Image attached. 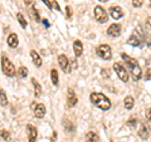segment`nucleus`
<instances>
[{
  "label": "nucleus",
  "instance_id": "obj_1",
  "mask_svg": "<svg viewBox=\"0 0 151 142\" xmlns=\"http://www.w3.org/2000/svg\"><path fill=\"white\" fill-rule=\"evenodd\" d=\"M89 99H91V102L93 103L94 106L98 107L102 111H108L111 108L110 99H108L103 93L93 92V93H91V96H89Z\"/></svg>",
  "mask_w": 151,
  "mask_h": 142
},
{
  "label": "nucleus",
  "instance_id": "obj_2",
  "mask_svg": "<svg viewBox=\"0 0 151 142\" xmlns=\"http://www.w3.org/2000/svg\"><path fill=\"white\" fill-rule=\"evenodd\" d=\"M121 58L126 62V65L129 67L134 80H139L141 78V75H142V72H141V68H140V65L137 63V60L134 59V58H131V57H129V55L125 54V53L121 54Z\"/></svg>",
  "mask_w": 151,
  "mask_h": 142
},
{
  "label": "nucleus",
  "instance_id": "obj_3",
  "mask_svg": "<svg viewBox=\"0 0 151 142\" xmlns=\"http://www.w3.org/2000/svg\"><path fill=\"white\" fill-rule=\"evenodd\" d=\"M1 68H3L4 74L8 75V77H14L15 73H17L14 64L10 62V60H9V58H6L5 55L1 57Z\"/></svg>",
  "mask_w": 151,
  "mask_h": 142
},
{
  "label": "nucleus",
  "instance_id": "obj_4",
  "mask_svg": "<svg viewBox=\"0 0 151 142\" xmlns=\"http://www.w3.org/2000/svg\"><path fill=\"white\" fill-rule=\"evenodd\" d=\"M96 52H97V55L101 57V58L105 59V60H110V59L112 58L111 48H110V45H107V44H101V45L97 48Z\"/></svg>",
  "mask_w": 151,
  "mask_h": 142
},
{
  "label": "nucleus",
  "instance_id": "obj_5",
  "mask_svg": "<svg viewBox=\"0 0 151 142\" xmlns=\"http://www.w3.org/2000/svg\"><path fill=\"white\" fill-rule=\"evenodd\" d=\"M93 13H94V18H96V20L98 23H101V24H102V23L107 22V19H108L107 11L102 6H96V8H94V10H93Z\"/></svg>",
  "mask_w": 151,
  "mask_h": 142
},
{
  "label": "nucleus",
  "instance_id": "obj_6",
  "mask_svg": "<svg viewBox=\"0 0 151 142\" xmlns=\"http://www.w3.org/2000/svg\"><path fill=\"white\" fill-rule=\"evenodd\" d=\"M113 69H115V72L117 73L119 78L122 80V82H127V80H129V73L126 72V69L122 67L120 63H115V64H113Z\"/></svg>",
  "mask_w": 151,
  "mask_h": 142
},
{
  "label": "nucleus",
  "instance_id": "obj_7",
  "mask_svg": "<svg viewBox=\"0 0 151 142\" xmlns=\"http://www.w3.org/2000/svg\"><path fill=\"white\" fill-rule=\"evenodd\" d=\"M58 63H59V67L62 68V70L64 73H70V70H72V68L69 67V60H68V58L65 57L64 54H60L59 57H58Z\"/></svg>",
  "mask_w": 151,
  "mask_h": 142
},
{
  "label": "nucleus",
  "instance_id": "obj_8",
  "mask_svg": "<svg viewBox=\"0 0 151 142\" xmlns=\"http://www.w3.org/2000/svg\"><path fill=\"white\" fill-rule=\"evenodd\" d=\"M107 34L112 37V38H117V37H120L121 34V25L120 24H112L108 27V29H107Z\"/></svg>",
  "mask_w": 151,
  "mask_h": 142
},
{
  "label": "nucleus",
  "instance_id": "obj_9",
  "mask_svg": "<svg viewBox=\"0 0 151 142\" xmlns=\"http://www.w3.org/2000/svg\"><path fill=\"white\" fill-rule=\"evenodd\" d=\"M77 96H76V93L72 88L68 89V93H67V106L68 107H74L77 105Z\"/></svg>",
  "mask_w": 151,
  "mask_h": 142
},
{
  "label": "nucleus",
  "instance_id": "obj_10",
  "mask_svg": "<svg viewBox=\"0 0 151 142\" xmlns=\"http://www.w3.org/2000/svg\"><path fill=\"white\" fill-rule=\"evenodd\" d=\"M27 131H28V141L29 142H35L37 136H38L37 128L34 126H32V125H28L27 126Z\"/></svg>",
  "mask_w": 151,
  "mask_h": 142
},
{
  "label": "nucleus",
  "instance_id": "obj_11",
  "mask_svg": "<svg viewBox=\"0 0 151 142\" xmlns=\"http://www.w3.org/2000/svg\"><path fill=\"white\" fill-rule=\"evenodd\" d=\"M139 136L141 137L142 140H147L149 136H150V126L147 123H142L139 130Z\"/></svg>",
  "mask_w": 151,
  "mask_h": 142
},
{
  "label": "nucleus",
  "instance_id": "obj_12",
  "mask_svg": "<svg viewBox=\"0 0 151 142\" xmlns=\"http://www.w3.org/2000/svg\"><path fill=\"white\" fill-rule=\"evenodd\" d=\"M110 14H111V16L115 19V20H117V19H120L124 16V11H122V9L120 6H112L110 8Z\"/></svg>",
  "mask_w": 151,
  "mask_h": 142
},
{
  "label": "nucleus",
  "instance_id": "obj_13",
  "mask_svg": "<svg viewBox=\"0 0 151 142\" xmlns=\"http://www.w3.org/2000/svg\"><path fill=\"white\" fill-rule=\"evenodd\" d=\"M127 43H129L130 45H134V47H142V40L140 39V38L136 35V33L135 34H132L130 38H129V40H127Z\"/></svg>",
  "mask_w": 151,
  "mask_h": 142
},
{
  "label": "nucleus",
  "instance_id": "obj_14",
  "mask_svg": "<svg viewBox=\"0 0 151 142\" xmlns=\"http://www.w3.org/2000/svg\"><path fill=\"white\" fill-rule=\"evenodd\" d=\"M73 50H74V55L76 57H81L83 53V44L81 40H74L73 43Z\"/></svg>",
  "mask_w": 151,
  "mask_h": 142
},
{
  "label": "nucleus",
  "instance_id": "obj_15",
  "mask_svg": "<svg viewBox=\"0 0 151 142\" xmlns=\"http://www.w3.org/2000/svg\"><path fill=\"white\" fill-rule=\"evenodd\" d=\"M34 116L37 118H43L45 116V106L44 105H37L34 108Z\"/></svg>",
  "mask_w": 151,
  "mask_h": 142
},
{
  "label": "nucleus",
  "instance_id": "obj_16",
  "mask_svg": "<svg viewBox=\"0 0 151 142\" xmlns=\"http://www.w3.org/2000/svg\"><path fill=\"white\" fill-rule=\"evenodd\" d=\"M8 45L9 47H12V48H17L18 47V44H19V39H18V35L17 34H10L8 37Z\"/></svg>",
  "mask_w": 151,
  "mask_h": 142
},
{
  "label": "nucleus",
  "instance_id": "obj_17",
  "mask_svg": "<svg viewBox=\"0 0 151 142\" xmlns=\"http://www.w3.org/2000/svg\"><path fill=\"white\" fill-rule=\"evenodd\" d=\"M30 57H32L33 62H34V64L37 65V67H40L42 65V58L39 57V54H38L35 50H30Z\"/></svg>",
  "mask_w": 151,
  "mask_h": 142
},
{
  "label": "nucleus",
  "instance_id": "obj_18",
  "mask_svg": "<svg viewBox=\"0 0 151 142\" xmlns=\"http://www.w3.org/2000/svg\"><path fill=\"white\" fill-rule=\"evenodd\" d=\"M32 83H33V87H34V94H35V97H39L40 94H42V87H40V84L38 83V80L35 78H32Z\"/></svg>",
  "mask_w": 151,
  "mask_h": 142
},
{
  "label": "nucleus",
  "instance_id": "obj_19",
  "mask_svg": "<svg viewBox=\"0 0 151 142\" xmlns=\"http://www.w3.org/2000/svg\"><path fill=\"white\" fill-rule=\"evenodd\" d=\"M50 77H52V83L57 87L58 86V82H59V77H58V72H57V69H52L50 70Z\"/></svg>",
  "mask_w": 151,
  "mask_h": 142
},
{
  "label": "nucleus",
  "instance_id": "obj_20",
  "mask_svg": "<svg viewBox=\"0 0 151 142\" xmlns=\"http://www.w3.org/2000/svg\"><path fill=\"white\" fill-rule=\"evenodd\" d=\"M124 102H125V107H126V110H132V107H134V105H135V99L132 98L131 96L126 97Z\"/></svg>",
  "mask_w": 151,
  "mask_h": 142
},
{
  "label": "nucleus",
  "instance_id": "obj_21",
  "mask_svg": "<svg viewBox=\"0 0 151 142\" xmlns=\"http://www.w3.org/2000/svg\"><path fill=\"white\" fill-rule=\"evenodd\" d=\"M86 142H98V136L94 132H88L86 135Z\"/></svg>",
  "mask_w": 151,
  "mask_h": 142
},
{
  "label": "nucleus",
  "instance_id": "obj_22",
  "mask_svg": "<svg viewBox=\"0 0 151 142\" xmlns=\"http://www.w3.org/2000/svg\"><path fill=\"white\" fill-rule=\"evenodd\" d=\"M17 18H18V22H19V24H20V27H22V28H27L28 23L25 22L24 16H23V14H22V13H18V14H17Z\"/></svg>",
  "mask_w": 151,
  "mask_h": 142
},
{
  "label": "nucleus",
  "instance_id": "obj_23",
  "mask_svg": "<svg viewBox=\"0 0 151 142\" xmlns=\"http://www.w3.org/2000/svg\"><path fill=\"white\" fill-rule=\"evenodd\" d=\"M0 105L1 106H6L8 105V98H6V94L3 89H0Z\"/></svg>",
  "mask_w": 151,
  "mask_h": 142
},
{
  "label": "nucleus",
  "instance_id": "obj_24",
  "mask_svg": "<svg viewBox=\"0 0 151 142\" xmlns=\"http://www.w3.org/2000/svg\"><path fill=\"white\" fill-rule=\"evenodd\" d=\"M17 73H18V75H19L20 78H25L27 75H28V69H27L25 67H20V68L18 69Z\"/></svg>",
  "mask_w": 151,
  "mask_h": 142
},
{
  "label": "nucleus",
  "instance_id": "obj_25",
  "mask_svg": "<svg viewBox=\"0 0 151 142\" xmlns=\"http://www.w3.org/2000/svg\"><path fill=\"white\" fill-rule=\"evenodd\" d=\"M0 136H1L5 141H9V140H10V133H9L8 131H5V130H1V131H0Z\"/></svg>",
  "mask_w": 151,
  "mask_h": 142
},
{
  "label": "nucleus",
  "instance_id": "obj_26",
  "mask_svg": "<svg viewBox=\"0 0 151 142\" xmlns=\"http://www.w3.org/2000/svg\"><path fill=\"white\" fill-rule=\"evenodd\" d=\"M132 5L135 8H141L144 5V0H132Z\"/></svg>",
  "mask_w": 151,
  "mask_h": 142
},
{
  "label": "nucleus",
  "instance_id": "obj_27",
  "mask_svg": "<svg viewBox=\"0 0 151 142\" xmlns=\"http://www.w3.org/2000/svg\"><path fill=\"white\" fill-rule=\"evenodd\" d=\"M101 72H102L101 74H102V77H103V78H108V77H110V75H111V73H110V69H107V68H106V69L103 68V69L101 70Z\"/></svg>",
  "mask_w": 151,
  "mask_h": 142
},
{
  "label": "nucleus",
  "instance_id": "obj_28",
  "mask_svg": "<svg viewBox=\"0 0 151 142\" xmlns=\"http://www.w3.org/2000/svg\"><path fill=\"white\" fill-rule=\"evenodd\" d=\"M49 3H50L52 9H57V10H60V8H59V5H58V3H57L55 0H49Z\"/></svg>",
  "mask_w": 151,
  "mask_h": 142
},
{
  "label": "nucleus",
  "instance_id": "obj_29",
  "mask_svg": "<svg viewBox=\"0 0 151 142\" xmlns=\"http://www.w3.org/2000/svg\"><path fill=\"white\" fill-rule=\"evenodd\" d=\"M127 125H129L130 127H136V125H137V120L131 118V120H129V122H127Z\"/></svg>",
  "mask_w": 151,
  "mask_h": 142
},
{
  "label": "nucleus",
  "instance_id": "obj_30",
  "mask_svg": "<svg viewBox=\"0 0 151 142\" xmlns=\"http://www.w3.org/2000/svg\"><path fill=\"white\" fill-rule=\"evenodd\" d=\"M32 15H33V18H35V22H39V14H38V11L34 8L32 9Z\"/></svg>",
  "mask_w": 151,
  "mask_h": 142
},
{
  "label": "nucleus",
  "instance_id": "obj_31",
  "mask_svg": "<svg viewBox=\"0 0 151 142\" xmlns=\"http://www.w3.org/2000/svg\"><path fill=\"white\" fill-rule=\"evenodd\" d=\"M65 14H67V19H70V18H72V8H70V6H67V8H65Z\"/></svg>",
  "mask_w": 151,
  "mask_h": 142
},
{
  "label": "nucleus",
  "instance_id": "obj_32",
  "mask_svg": "<svg viewBox=\"0 0 151 142\" xmlns=\"http://www.w3.org/2000/svg\"><path fill=\"white\" fill-rule=\"evenodd\" d=\"M146 120L151 122V108H149V110L146 111Z\"/></svg>",
  "mask_w": 151,
  "mask_h": 142
},
{
  "label": "nucleus",
  "instance_id": "obj_33",
  "mask_svg": "<svg viewBox=\"0 0 151 142\" xmlns=\"http://www.w3.org/2000/svg\"><path fill=\"white\" fill-rule=\"evenodd\" d=\"M146 28L151 29V16H149V18H147V20H146Z\"/></svg>",
  "mask_w": 151,
  "mask_h": 142
},
{
  "label": "nucleus",
  "instance_id": "obj_34",
  "mask_svg": "<svg viewBox=\"0 0 151 142\" xmlns=\"http://www.w3.org/2000/svg\"><path fill=\"white\" fill-rule=\"evenodd\" d=\"M42 22H43V24H44L45 28H49V23H48V20H47V19H43Z\"/></svg>",
  "mask_w": 151,
  "mask_h": 142
},
{
  "label": "nucleus",
  "instance_id": "obj_35",
  "mask_svg": "<svg viewBox=\"0 0 151 142\" xmlns=\"http://www.w3.org/2000/svg\"><path fill=\"white\" fill-rule=\"evenodd\" d=\"M69 64H72V68H77V62H76V60H72V62H69Z\"/></svg>",
  "mask_w": 151,
  "mask_h": 142
},
{
  "label": "nucleus",
  "instance_id": "obj_36",
  "mask_svg": "<svg viewBox=\"0 0 151 142\" xmlns=\"http://www.w3.org/2000/svg\"><path fill=\"white\" fill-rule=\"evenodd\" d=\"M147 79H150V80H151V72H149L147 74H146V80H147Z\"/></svg>",
  "mask_w": 151,
  "mask_h": 142
},
{
  "label": "nucleus",
  "instance_id": "obj_37",
  "mask_svg": "<svg viewBox=\"0 0 151 142\" xmlns=\"http://www.w3.org/2000/svg\"><path fill=\"white\" fill-rule=\"evenodd\" d=\"M101 3H106V1H108V0H100Z\"/></svg>",
  "mask_w": 151,
  "mask_h": 142
}]
</instances>
